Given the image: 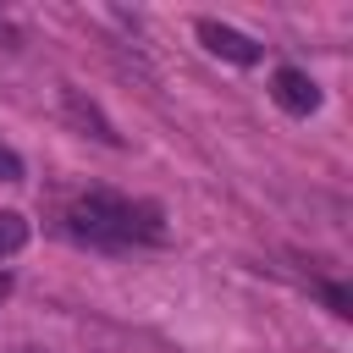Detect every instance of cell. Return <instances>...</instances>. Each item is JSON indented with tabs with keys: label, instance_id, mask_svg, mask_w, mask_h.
Segmentation results:
<instances>
[{
	"label": "cell",
	"instance_id": "cell-3",
	"mask_svg": "<svg viewBox=\"0 0 353 353\" xmlns=\"http://www.w3.org/2000/svg\"><path fill=\"white\" fill-rule=\"evenodd\" d=\"M199 39H204L210 55H221V61H232V66H254V61H259V44H254L248 33L215 22V17H199Z\"/></svg>",
	"mask_w": 353,
	"mask_h": 353
},
{
	"label": "cell",
	"instance_id": "cell-2",
	"mask_svg": "<svg viewBox=\"0 0 353 353\" xmlns=\"http://www.w3.org/2000/svg\"><path fill=\"white\" fill-rule=\"evenodd\" d=\"M270 99H276L287 116H314V110H320V88H314V77H309L303 66H276Z\"/></svg>",
	"mask_w": 353,
	"mask_h": 353
},
{
	"label": "cell",
	"instance_id": "cell-6",
	"mask_svg": "<svg viewBox=\"0 0 353 353\" xmlns=\"http://www.w3.org/2000/svg\"><path fill=\"white\" fill-rule=\"evenodd\" d=\"M0 182H22V154L11 143H0Z\"/></svg>",
	"mask_w": 353,
	"mask_h": 353
},
{
	"label": "cell",
	"instance_id": "cell-1",
	"mask_svg": "<svg viewBox=\"0 0 353 353\" xmlns=\"http://www.w3.org/2000/svg\"><path fill=\"white\" fill-rule=\"evenodd\" d=\"M66 232L88 248H132V243H165V221L154 204L121 199V193H83L66 210Z\"/></svg>",
	"mask_w": 353,
	"mask_h": 353
},
{
	"label": "cell",
	"instance_id": "cell-5",
	"mask_svg": "<svg viewBox=\"0 0 353 353\" xmlns=\"http://www.w3.org/2000/svg\"><path fill=\"white\" fill-rule=\"evenodd\" d=\"M22 243H28V215H17V210H0V259H11Z\"/></svg>",
	"mask_w": 353,
	"mask_h": 353
},
{
	"label": "cell",
	"instance_id": "cell-4",
	"mask_svg": "<svg viewBox=\"0 0 353 353\" xmlns=\"http://www.w3.org/2000/svg\"><path fill=\"white\" fill-rule=\"evenodd\" d=\"M61 110L88 132V138H99V143H110V149H121V132L105 121V110L94 105V99H83V88H61Z\"/></svg>",
	"mask_w": 353,
	"mask_h": 353
},
{
	"label": "cell",
	"instance_id": "cell-8",
	"mask_svg": "<svg viewBox=\"0 0 353 353\" xmlns=\"http://www.w3.org/2000/svg\"><path fill=\"white\" fill-rule=\"evenodd\" d=\"M22 353H33V347H22Z\"/></svg>",
	"mask_w": 353,
	"mask_h": 353
},
{
	"label": "cell",
	"instance_id": "cell-7",
	"mask_svg": "<svg viewBox=\"0 0 353 353\" xmlns=\"http://www.w3.org/2000/svg\"><path fill=\"white\" fill-rule=\"evenodd\" d=\"M6 292H11V276H6V270H0V298H6Z\"/></svg>",
	"mask_w": 353,
	"mask_h": 353
}]
</instances>
